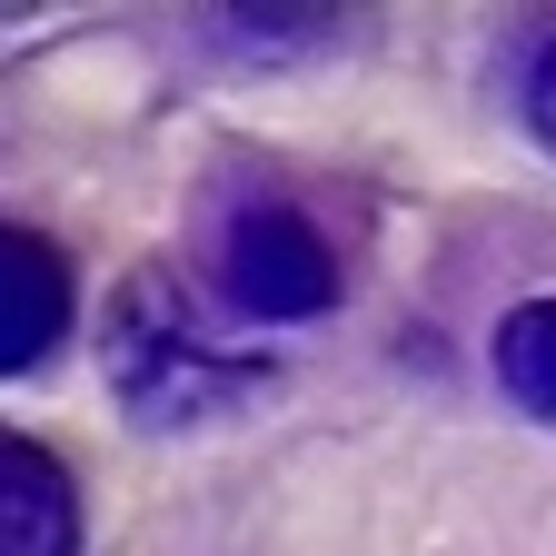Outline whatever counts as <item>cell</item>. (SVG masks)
Listing matches in <instances>:
<instances>
[{"instance_id": "3957f363", "label": "cell", "mask_w": 556, "mask_h": 556, "mask_svg": "<svg viewBox=\"0 0 556 556\" xmlns=\"http://www.w3.org/2000/svg\"><path fill=\"white\" fill-rule=\"evenodd\" d=\"M60 328H70V268H60V249L0 219V378L40 368L60 348Z\"/></svg>"}, {"instance_id": "7a4b0ae2", "label": "cell", "mask_w": 556, "mask_h": 556, "mask_svg": "<svg viewBox=\"0 0 556 556\" xmlns=\"http://www.w3.org/2000/svg\"><path fill=\"white\" fill-rule=\"evenodd\" d=\"M219 278H229V308H249L258 328H299L338 299V258L299 208H239L219 239Z\"/></svg>"}, {"instance_id": "8992f818", "label": "cell", "mask_w": 556, "mask_h": 556, "mask_svg": "<svg viewBox=\"0 0 556 556\" xmlns=\"http://www.w3.org/2000/svg\"><path fill=\"white\" fill-rule=\"evenodd\" d=\"M527 119H536V139L556 150V40H546V60H536V80H527Z\"/></svg>"}, {"instance_id": "5b68a950", "label": "cell", "mask_w": 556, "mask_h": 556, "mask_svg": "<svg viewBox=\"0 0 556 556\" xmlns=\"http://www.w3.org/2000/svg\"><path fill=\"white\" fill-rule=\"evenodd\" d=\"M497 378H507V397H517L527 417H546V428H556V299L507 308V328H497Z\"/></svg>"}, {"instance_id": "6da1fadb", "label": "cell", "mask_w": 556, "mask_h": 556, "mask_svg": "<svg viewBox=\"0 0 556 556\" xmlns=\"http://www.w3.org/2000/svg\"><path fill=\"white\" fill-rule=\"evenodd\" d=\"M100 368H110V388L139 428H189V417L229 407L239 388H258V368L239 348H219L208 318L189 308L179 268H129L119 278V299L100 318Z\"/></svg>"}, {"instance_id": "277c9868", "label": "cell", "mask_w": 556, "mask_h": 556, "mask_svg": "<svg viewBox=\"0 0 556 556\" xmlns=\"http://www.w3.org/2000/svg\"><path fill=\"white\" fill-rule=\"evenodd\" d=\"M0 556H80V497L40 438L0 428Z\"/></svg>"}]
</instances>
